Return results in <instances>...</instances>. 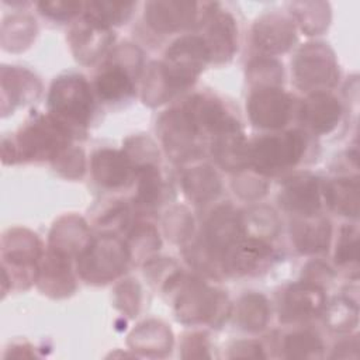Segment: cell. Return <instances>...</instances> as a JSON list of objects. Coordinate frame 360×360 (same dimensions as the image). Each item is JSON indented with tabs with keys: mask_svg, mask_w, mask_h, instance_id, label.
<instances>
[{
	"mask_svg": "<svg viewBox=\"0 0 360 360\" xmlns=\"http://www.w3.org/2000/svg\"><path fill=\"white\" fill-rule=\"evenodd\" d=\"M91 97L86 90V84L80 77H69L55 84L52 91V104L55 110H60L70 117L82 118L87 114Z\"/></svg>",
	"mask_w": 360,
	"mask_h": 360,
	"instance_id": "cell-2",
	"label": "cell"
},
{
	"mask_svg": "<svg viewBox=\"0 0 360 360\" xmlns=\"http://www.w3.org/2000/svg\"><path fill=\"white\" fill-rule=\"evenodd\" d=\"M309 292L308 290L305 291H294L291 292V298L288 300V305L292 308L291 312H297V316H304V314H308L309 311H314L316 308L321 307V302H316L315 300L309 298Z\"/></svg>",
	"mask_w": 360,
	"mask_h": 360,
	"instance_id": "cell-6",
	"label": "cell"
},
{
	"mask_svg": "<svg viewBox=\"0 0 360 360\" xmlns=\"http://www.w3.org/2000/svg\"><path fill=\"white\" fill-rule=\"evenodd\" d=\"M287 350L291 357H308L316 356V352H321V343L311 335H295L291 336L287 345Z\"/></svg>",
	"mask_w": 360,
	"mask_h": 360,
	"instance_id": "cell-5",
	"label": "cell"
},
{
	"mask_svg": "<svg viewBox=\"0 0 360 360\" xmlns=\"http://www.w3.org/2000/svg\"><path fill=\"white\" fill-rule=\"evenodd\" d=\"M302 150L300 134L290 132L281 138H266L257 141L253 160L262 170H278L294 165Z\"/></svg>",
	"mask_w": 360,
	"mask_h": 360,
	"instance_id": "cell-1",
	"label": "cell"
},
{
	"mask_svg": "<svg viewBox=\"0 0 360 360\" xmlns=\"http://www.w3.org/2000/svg\"><path fill=\"white\" fill-rule=\"evenodd\" d=\"M252 117L262 127L284 125L288 115V103L284 94L277 91L257 93L250 100Z\"/></svg>",
	"mask_w": 360,
	"mask_h": 360,
	"instance_id": "cell-3",
	"label": "cell"
},
{
	"mask_svg": "<svg viewBox=\"0 0 360 360\" xmlns=\"http://www.w3.org/2000/svg\"><path fill=\"white\" fill-rule=\"evenodd\" d=\"M97 86L100 94L105 98H118L131 90L128 77L118 69H112L100 76Z\"/></svg>",
	"mask_w": 360,
	"mask_h": 360,
	"instance_id": "cell-4",
	"label": "cell"
}]
</instances>
